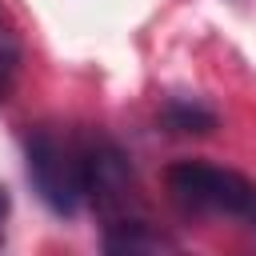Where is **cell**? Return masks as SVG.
Returning <instances> with one entry per match:
<instances>
[{
  "mask_svg": "<svg viewBox=\"0 0 256 256\" xmlns=\"http://www.w3.org/2000/svg\"><path fill=\"white\" fill-rule=\"evenodd\" d=\"M8 212H12V196H8V188L0 184V244H4V224H8Z\"/></svg>",
  "mask_w": 256,
  "mask_h": 256,
  "instance_id": "obj_7",
  "label": "cell"
},
{
  "mask_svg": "<svg viewBox=\"0 0 256 256\" xmlns=\"http://www.w3.org/2000/svg\"><path fill=\"white\" fill-rule=\"evenodd\" d=\"M160 120H164L168 132H180V136H204V132L216 128V112H212L208 104H200L196 96H192V100H188V96H172V100L164 104Z\"/></svg>",
  "mask_w": 256,
  "mask_h": 256,
  "instance_id": "obj_5",
  "label": "cell"
},
{
  "mask_svg": "<svg viewBox=\"0 0 256 256\" xmlns=\"http://www.w3.org/2000/svg\"><path fill=\"white\" fill-rule=\"evenodd\" d=\"M104 248L108 252H172L176 240L164 236L160 228H152L144 216H128V220L104 228Z\"/></svg>",
  "mask_w": 256,
  "mask_h": 256,
  "instance_id": "obj_4",
  "label": "cell"
},
{
  "mask_svg": "<svg viewBox=\"0 0 256 256\" xmlns=\"http://www.w3.org/2000/svg\"><path fill=\"white\" fill-rule=\"evenodd\" d=\"M16 64H20V40H16V32L4 24V28H0V104L8 100V92H12V84H16Z\"/></svg>",
  "mask_w": 256,
  "mask_h": 256,
  "instance_id": "obj_6",
  "label": "cell"
},
{
  "mask_svg": "<svg viewBox=\"0 0 256 256\" xmlns=\"http://www.w3.org/2000/svg\"><path fill=\"white\" fill-rule=\"evenodd\" d=\"M28 180L56 216H76L88 204V136L40 124L24 140Z\"/></svg>",
  "mask_w": 256,
  "mask_h": 256,
  "instance_id": "obj_1",
  "label": "cell"
},
{
  "mask_svg": "<svg viewBox=\"0 0 256 256\" xmlns=\"http://www.w3.org/2000/svg\"><path fill=\"white\" fill-rule=\"evenodd\" d=\"M168 196L188 216H216L232 220L256 236V184L232 168H216L204 160H180L164 176Z\"/></svg>",
  "mask_w": 256,
  "mask_h": 256,
  "instance_id": "obj_2",
  "label": "cell"
},
{
  "mask_svg": "<svg viewBox=\"0 0 256 256\" xmlns=\"http://www.w3.org/2000/svg\"><path fill=\"white\" fill-rule=\"evenodd\" d=\"M4 24H8V20H4V0H0V28H4Z\"/></svg>",
  "mask_w": 256,
  "mask_h": 256,
  "instance_id": "obj_8",
  "label": "cell"
},
{
  "mask_svg": "<svg viewBox=\"0 0 256 256\" xmlns=\"http://www.w3.org/2000/svg\"><path fill=\"white\" fill-rule=\"evenodd\" d=\"M88 204L104 216V228L136 216V180L128 156L108 136H88Z\"/></svg>",
  "mask_w": 256,
  "mask_h": 256,
  "instance_id": "obj_3",
  "label": "cell"
}]
</instances>
